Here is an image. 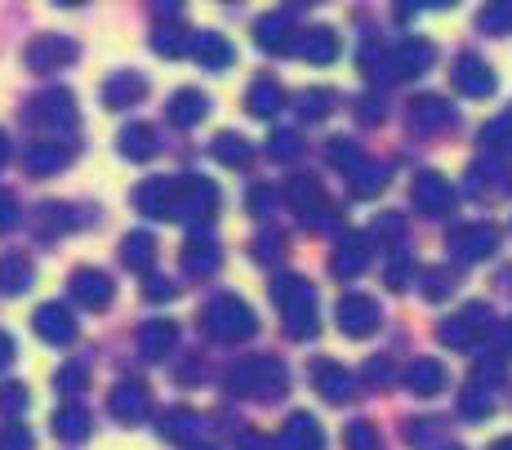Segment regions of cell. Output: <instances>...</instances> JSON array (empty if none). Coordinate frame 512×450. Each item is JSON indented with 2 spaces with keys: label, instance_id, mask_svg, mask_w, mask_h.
Segmentation results:
<instances>
[{
  "label": "cell",
  "instance_id": "7c38bea8",
  "mask_svg": "<svg viewBox=\"0 0 512 450\" xmlns=\"http://www.w3.org/2000/svg\"><path fill=\"white\" fill-rule=\"evenodd\" d=\"M147 254H152V241H147V237H130V241H125V263H134V268H139V263H147Z\"/></svg>",
  "mask_w": 512,
  "mask_h": 450
},
{
  "label": "cell",
  "instance_id": "8992f818",
  "mask_svg": "<svg viewBox=\"0 0 512 450\" xmlns=\"http://www.w3.org/2000/svg\"><path fill=\"white\" fill-rule=\"evenodd\" d=\"M67 165V148H58V143H36L32 152H27V170L32 174H54Z\"/></svg>",
  "mask_w": 512,
  "mask_h": 450
},
{
  "label": "cell",
  "instance_id": "277c9868",
  "mask_svg": "<svg viewBox=\"0 0 512 450\" xmlns=\"http://www.w3.org/2000/svg\"><path fill=\"white\" fill-rule=\"evenodd\" d=\"M72 295L81 303H90V308H103V303L112 299V281H107L103 272H94V268H81L72 277Z\"/></svg>",
  "mask_w": 512,
  "mask_h": 450
},
{
  "label": "cell",
  "instance_id": "ba28073f",
  "mask_svg": "<svg viewBox=\"0 0 512 450\" xmlns=\"http://www.w3.org/2000/svg\"><path fill=\"white\" fill-rule=\"evenodd\" d=\"M112 410L125 419V424H134V419H139V410H143V388L139 384H121L112 393Z\"/></svg>",
  "mask_w": 512,
  "mask_h": 450
},
{
  "label": "cell",
  "instance_id": "3957f363",
  "mask_svg": "<svg viewBox=\"0 0 512 450\" xmlns=\"http://www.w3.org/2000/svg\"><path fill=\"white\" fill-rule=\"evenodd\" d=\"M36 335L49 339V344H72V335H76L72 312L58 308V303H45V308L36 312Z\"/></svg>",
  "mask_w": 512,
  "mask_h": 450
},
{
  "label": "cell",
  "instance_id": "9c48e42d",
  "mask_svg": "<svg viewBox=\"0 0 512 450\" xmlns=\"http://www.w3.org/2000/svg\"><path fill=\"white\" fill-rule=\"evenodd\" d=\"M139 94H143V81H139V76H116V81L107 85V103H112V107L134 103Z\"/></svg>",
  "mask_w": 512,
  "mask_h": 450
},
{
  "label": "cell",
  "instance_id": "8fae6325",
  "mask_svg": "<svg viewBox=\"0 0 512 450\" xmlns=\"http://www.w3.org/2000/svg\"><path fill=\"white\" fill-rule=\"evenodd\" d=\"M0 450H32V437H27L23 424H9L5 437H0Z\"/></svg>",
  "mask_w": 512,
  "mask_h": 450
},
{
  "label": "cell",
  "instance_id": "2e32d148",
  "mask_svg": "<svg viewBox=\"0 0 512 450\" xmlns=\"http://www.w3.org/2000/svg\"><path fill=\"white\" fill-rule=\"evenodd\" d=\"M5 156H9V143H5V134H0V165H5Z\"/></svg>",
  "mask_w": 512,
  "mask_h": 450
},
{
  "label": "cell",
  "instance_id": "52a82bcc",
  "mask_svg": "<svg viewBox=\"0 0 512 450\" xmlns=\"http://www.w3.org/2000/svg\"><path fill=\"white\" fill-rule=\"evenodd\" d=\"M54 433L67 437V442H76V437L90 433V415H85L81 406H63L58 410V419H54Z\"/></svg>",
  "mask_w": 512,
  "mask_h": 450
},
{
  "label": "cell",
  "instance_id": "4fadbf2b",
  "mask_svg": "<svg viewBox=\"0 0 512 450\" xmlns=\"http://www.w3.org/2000/svg\"><path fill=\"white\" fill-rule=\"evenodd\" d=\"M58 388H63V393L85 388V366H63V370H58Z\"/></svg>",
  "mask_w": 512,
  "mask_h": 450
},
{
  "label": "cell",
  "instance_id": "9a60e30c",
  "mask_svg": "<svg viewBox=\"0 0 512 450\" xmlns=\"http://www.w3.org/2000/svg\"><path fill=\"white\" fill-rule=\"evenodd\" d=\"M9 361H14V339H9L5 330H0V370H5Z\"/></svg>",
  "mask_w": 512,
  "mask_h": 450
},
{
  "label": "cell",
  "instance_id": "5bb4252c",
  "mask_svg": "<svg viewBox=\"0 0 512 450\" xmlns=\"http://www.w3.org/2000/svg\"><path fill=\"white\" fill-rule=\"evenodd\" d=\"M18 223V210H14V197L9 192H0V232H9Z\"/></svg>",
  "mask_w": 512,
  "mask_h": 450
},
{
  "label": "cell",
  "instance_id": "7a4b0ae2",
  "mask_svg": "<svg viewBox=\"0 0 512 450\" xmlns=\"http://www.w3.org/2000/svg\"><path fill=\"white\" fill-rule=\"evenodd\" d=\"M72 54H76V45L63 41V36H36V41L27 45V63H32L36 72H49V67L72 63Z\"/></svg>",
  "mask_w": 512,
  "mask_h": 450
},
{
  "label": "cell",
  "instance_id": "6da1fadb",
  "mask_svg": "<svg viewBox=\"0 0 512 450\" xmlns=\"http://www.w3.org/2000/svg\"><path fill=\"white\" fill-rule=\"evenodd\" d=\"M27 116H32L41 130H72L76 107H72V99H67L63 90H49V94H36V103L27 107Z\"/></svg>",
  "mask_w": 512,
  "mask_h": 450
},
{
  "label": "cell",
  "instance_id": "30bf717a",
  "mask_svg": "<svg viewBox=\"0 0 512 450\" xmlns=\"http://www.w3.org/2000/svg\"><path fill=\"white\" fill-rule=\"evenodd\" d=\"M121 148L130 156H147L152 152V130H143V125H130V130L121 134Z\"/></svg>",
  "mask_w": 512,
  "mask_h": 450
},
{
  "label": "cell",
  "instance_id": "5b68a950",
  "mask_svg": "<svg viewBox=\"0 0 512 450\" xmlns=\"http://www.w3.org/2000/svg\"><path fill=\"white\" fill-rule=\"evenodd\" d=\"M27 286H32V263H27L23 254H5V259H0V290H5V295H23Z\"/></svg>",
  "mask_w": 512,
  "mask_h": 450
}]
</instances>
